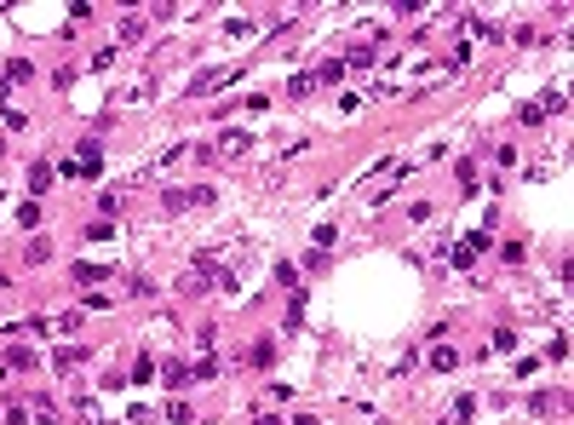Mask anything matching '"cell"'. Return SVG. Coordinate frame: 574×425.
<instances>
[{
  "mask_svg": "<svg viewBox=\"0 0 574 425\" xmlns=\"http://www.w3.org/2000/svg\"><path fill=\"white\" fill-rule=\"evenodd\" d=\"M86 357H92V351H86V345H58V357H52V368H64V373H69V368H80Z\"/></svg>",
  "mask_w": 574,
  "mask_h": 425,
  "instance_id": "cell-4",
  "label": "cell"
},
{
  "mask_svg": "<svg viewBox=\"0 0 574 425\" xmlns=\"http://www.w3.org/2000/svg\"><path fill=\"white\" fill-rule=\"evenodd\" d=\"M167 419L172 425H190V402H167Z\"/></svg>",
  "mask_w": 574,
  "mask_h": 425,
  "instance_id": "cell-20",
  "label": "cell"
},
{
  "mask_svg": "<svg viewBox=\"0 0 574 425\" xmlns=\"http://www.w3.org/2000/svg\"><path fill=\"white\" fill-rule=\"evenodd\" d=\"M225 80H236V64H218V69H201L196 80H190V98H201V92H213V87H225Z\"/></svg>",
  "mask_w": 574,
  "mask_h": 425,
  "instance_id": "cell-1",
  "label": "cell"
},
{
  "mask_svg": "<svg viewBox=\"0 0 574 425\" xmlns=\"http://www.w3.org/2000/svg\"><path fill=\"white\" fill-rule=\"evenodd\" d=\"M75 155H80L75 167H80V173H86V179H98V173H104V150H98V138H86V144H80Z\"/></svg>",
  "mask_w": 574,
  "mask_h": 425,
  "instance_id": "cell-2",
  "label": "cell"
},
{
  "mask_svg": "<svg viewBox=\"0 0 574 425\" xmlns=\"http://www.w3.org/2000/svg\"><path fill=\"white\" fill-rule=\"evenodd\" d=\"M98 212H104V225H109L115 212H121V196H115V190H104V196H98Z\"/></svg>",
  "mask_w": 574,
  "mask_h": 425,
  "instance_id": "cell-16",
  "label": "cell"
},
{
  "mask_svg": "<svg viewBox=\"0 0 574 425\" xmlns=\"http://www.w3.org/2000/svg\"><path fill=\"white\" fill-rule=\"evenodd\" d=\"M23 259H29V265H47V259H52V241H29Z\"/></svg>",
  "mask_w": 574,
  "mask_h": 425,
  "instance_id": "cell-12",
  "label": "cell"
},
{
  "mask_svg": "<svg viewBox=\"0 0 574 425\" xmlns=\"http://www.w3.org/2000/svg\"><path fill=\"white\" fill-rule=\"evenodd\" d=\"M104 276H109V265H92V259L75 265V282H80V287H92V282H104Z\"/></svg>",
  "mask_w": 574,
  "mask_h": 425,
  "instance_id": "cell-9",
  "label": "cell"
},
{
  "mask_svg": "<svg viewBox=\"0 0 574 425\" xmlns=\"http://www.w3.org/2000/svg\"><path fill=\"white\" fill-rule=\"evenodd\" d=\"M304 322V293H293V299H287V333Z\"/></svg>",
  "mask_w": 574,
  "mask_h": 425,
  "instance_id": "cell-17",
  "label": "cell"
},
{
  "mask_svg": "<svg viewBox=\"0 0 574 425\" xmlns=\"http://www.w3.org/2000/svg\"><path fill=\"white\" fill-rule=\"evenodd\" d=\"M253 150V133H241V126H230L225 138H218V155H247Z\"/></svg>",
  "mask_w": 574,
  "mask_h": 425,
  "instance_id": "cell-3",
  "label": "cell"
},
{
  "mask_svg": "<svg viewBox=\"0 0 574 425\" xmlns=\"http://www.w3.org/2000/svg\"><path fill=\"white\" fill-rule=\"evenodd\" d=\"M287 92H293V98H311V92H316V75H311V69L293 75V80H287Z\"/></svg>",
  "mask_w": 574,
  "mask_h": 425,
  "instance_id": "cell-11",
  "label": "cell"
},
{
  "mask_svg": "<svg viewBox=\"0 0 574 425\" xmlns=\"http://www.w3.org/2000/svg\"><path fill=\"white\" fill-rule=\"evenodd\" d=\"M18 225H23V230L40 225V201H23V207H18Z\"/></svg>",
  "mask_w": 574,
  "mask_h": 425,
  "instance_id": "cell-15",
  "label": "cell"
},
{
  "mask_svg": "<svg viewBox=\"0 0 574 425\" xmlns=\"http://www.w3.org/2000/svg\"><path fill=\"white\" fill-rule=\"evenodd\" d=\"M247 362H253V368H270V362H276V339H258V345L247 351Z\"/></svg>",
  "mask_w": 574,
  "mask_h": 425,
  "instance_id": "cell-8",
  "label": "cell"
},
{
  "mask_svg": "<svg viewBox=\"0 0 574 425\" xmlns=\"http://www.w3.org/2000/svg\"><path fill=\"white\" fill-rule=\"evenodd\" d=\"M551 402H557L551 391H534V397H528V408H534V414H551Z\"/></svg>",
  "mask_w": 574,
  "mask_h": 425,
  "instance_id": "cell-21",
  "label": "cell"
},
{
  "mask_svg": "<svg viewBox=\"0 0 574 425\" xmlns=\"http://www.w3.org/2000/svg\"><path fill=\"white\" fill-rule=\"evenodd\" d=\"M311 75H316V87H333V80H345V58H328V64H316Z\"/></svg>",
  "mask_w": 574,
  "mask_h": 425,
  "instance_id": "cell-5",
  "label": "cell"
},
{
  "mask_svg": "<svg viewBox=\"0 0 574 425\" xmlns=\"http://www.w3.org/2000/svg\"><path fill=\"white\" fill-rule=\"evenodd\" d=\"M6 368H18V373H29V368H40V357H35L29 345H12V351H6Z\"/></svg>",
  "mask_w": 574,
  "mask_h": 425,
  "instance_id": "cell-6",
  "label": "cell"
},
{
  "mask_svg": "<svg viewBox=\"0 0 574 425\" xmlns=\"http://www.w3.org/2000/svg\"><path fill=\"white\" fill-rule=\"evenodd\" d=\"M144 29H150V23H144V18H138V12H132V18H126V23H121V40H144Z\"/></svg>",
  "mask_w": 574,
  "mask_h": 425,
  "instance_id": "cell-14",
  "label": "cell"
},
{
  "mask_svg": "<svg viewBox=\"0 0 574 425\" xmlns=\"http://www.w3.org/2000/svg\"><path fill=\"white\" fill-rule=\"evenodd\" d=\"M52 179H58V167H47V161H35V167H29V190H47Z\"/></svg>",
  "mask_w": 574,
  "mask_h": 425,
  "instance_id": "cell-10",
  "label": "cell"
},
{
  "mask_svg": "<svg viewBox=\"0 0 574 425\" xmlns=\"http://www.w3.org/2000/svg\"><path fill=\"white\" fill-rule=\"evenodd\" d=\"M161 373H167V385H190V368H184V362H167Z\"/></svg>",
  "mask_w": 574,
  "mask_h": 425,
  "instance_id": "cell-18",
  "label": "cell"
},
{
  "mask_svg": "<svg viewBox=\"0 0 574 425\" xmlns=\"http://www.w3.org/2000/svg\"><path fill=\"white\" fill-rule=\"evenodd\" d=\"M6 80H35V64H29V58H12V64H6Z\"/></svg>",
  "mask_w": 574,
  "mask_h": 425,
  "instance_id": "cell-13",
  "label": "cell"
},
{
  "mask_svg": "<svg viewBox=\"0 0 574 425\" xmlns=\"http://www.w3.org/2000/svg\"><path fill=\"white\" fill-rule=\"evenodd\" d=\"M299 425H322V419H299Z\"/></svg>",
  "mask_w": 574,
  "mask_h": 425,
  "instance_id": "cell-24",
  "label": "cell"
},
{
  "mask_svg": "<svg viewBox=\"0 0 574 425\" xmlns=\"http://www.w3.org/2000/svg\"><path fill=\"white\" fill-rule=\"evenodd\" d=\"M431 368H436V373H454V368H460V351H454V345H436V351H431Z\"/></svg>",
  "mask_w": 574,
  "mask_h": 425,
  "instance_id": "cell-7",
  "label": "cell"
},
{
  "mask_svg": "<svg viewBox=\"0 0 574 425\" xmlns=\"http://www.w3.org/2000/svg\"><path fill=\"white\" fill-rule=\"evenodd\" d=\"M253 425H282V419H276V414H258V419H253Z\"/></svg>",
  "mask_w": 574,
  "mask_h": 425,
  "instance_id": "cell-22",
  "label": "cell"
},
{
  "mask_svg": "<svg viewBox=\"0 0 574 425\" xmlns=\"http://www.w3.org/2000/svg\"><path fill=\"white\" fill-rule=\"evenodd\" d=\"M6 287H12V276H6V270H0V293H6Z\"/></svg>",
  "mask_w": 574,
  "mask_h": 425,
  "instance_id": "cell-23",
  "label": "cell"
},
{
  "mask_svg": "<svg viewBox=\"0 0 574 425\" xmlns=\"http://www.w3.org/2000/svg\"><path fill=\"white\" fill-rule=\"evenodd\" d=\"M150 373H155V362H150V357H138V362H132V385H144Z\"/></svg>",
  "mask_w": 574,
  "mask_h": 425,
  "instance_id": "cell-19",
  "label": "cell"
},
{
  "mask_svg": "<svg viewBox=\"0 0 574 425\" xmlns=\"http://www.w3.org/2000/svg\"><path fill=\"white\" fill-rule=\"evenodd\" d=\"M0 373H6V362H0Z\"/></svg>",
  "mask_w": 574,
  "mask_h": 425,
  "instance_id": "cell-25",
  "label": "cell"
}]
</instances>
